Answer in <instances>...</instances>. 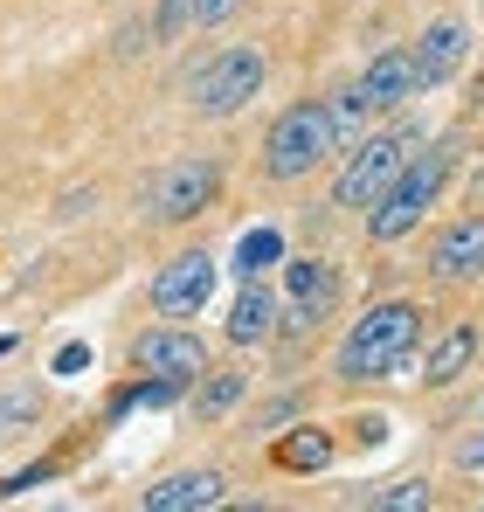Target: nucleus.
Instances as JSON below:
<instances>
[{
	"label": "nucleus",
	"instance_id": "f257e3e1",
	"mask_svg": "<svg viewBox=\"0 0 484 512\" xmlns=\"http://www.w3.org/2000/svg\"><path fill=\"white\" fill-rule=\"evenodd\" d=\"M415 340H422V312H415L408 298L374 305V312L339 340L332 374H339V381H388V374H408V367H415Z\"/></svg>",
	"mask_w": 484,
	"mask_h": 512
},
{
	"label": "nucleus",
	"instance_id": "f03ea898",
	"mask_svg": "<svg viewBox=\"0 0 484 512\" xmlns=\"http://www.w3.org/2000/svg\"><path fill=\"white\" fill-rule=\"evenodd\" d=\"M443 180H450V146H415L402 160V173L381 187V201L367 208V236H374V243H402L408 229L436 208Z\"/></svg>",
	"mask_w": 484,
	"mask_h": 512
},
{
	"label": "nucleus",
	"instance_id": "7ed1b4c3",
	"mask_svg": "<svg viewBox=\"0 0 484 512\" xmlns=\"http://www.w3.org/2000/svg\"><path fill=\"white\" fill-rule=\"evenodd\" d=\"M339 153V132H332V104L325 97H305L291 111H277L270 139H263V173L270 180H305L312 167H325Z\"/></svg>",
	"mask_w": 484,
	"mask_h": 512
},
{
	"label": "nucleus",
	"instance_id": "20e7f679",
	"mask_svg": "<svg viewBox=\"0 0 484 512\" xmlns=\"http://www.w3.org/2000/svg\"><path fill=\"white\" fill-rule=\"evenodd\" d=\"M256 90H263V49H215V56L187 77V104H194L201 118H236Z\"/></svg>",
	"mask_w": 484,
	"mask_h": 512
},
{
	"label": "nucleus",
	"instance_id": "39448f33",
	"mask_svg": "<svg viewBox=\"0 0 484 512\" xmlns=\"http://www.w3.org/2000/svg\"><path fill=\"white\" fill-rule=\"evenodd\" d=\"M215 194H222V167L215 160H173V167H160L139 187L153 222H194L201 208H215Z\"/></svg>",
	"mask_w": 484,
	"mask_h": 512
},
{
	"label": "nucleus",
	"instance_id": "423d86ee",
	"mask_svg": "<svg viewBox=\"0 0 484 512\" xmlns=\"http://www.w3.org/2000/svg\"><path fill=\"white\" fill-rule=\"evenodd\" d=\"M415 146H422L415 132L360 139V146H353V160L339 167V180H332V201H339V208H374V201H381V187H388V180L402 173V160L415 153Z\"/></svg>",
	"mask_w": 484,
	"mask_h": 512
},
{
	"label": "nucleus",
	"instance_id": "0eeeda50",
	"mask_svg": "<svg viewBox=\"0 0 484 512\" xmlns=\"http://www.w3.org/2000/svg\"><path fill=\"white\" fill-rule=\"evenodd\" d=\"M208 298H215V256L208 250H180L153 277V312L160 319H194Z\"/></svg>",
	"mask_w": 484,
	"mask_h": 512
},
{
	"label": "nucleus",
	"instance_id": "6e6552de",
	"mask_svg": "<svg viewBox=\"0 0 484 512\" xmlns=\"http://www.w3.org/2000/svg\"><path fill=\"white\" fill-rule=\"evenodd\" d=\"M284 284H291V312H284V333H291V340L312 333L319 319H332V305H339V270H332L325 256L284 263Z\"/></svg>",
	"mask_w": 484,
	"mask_h": 512
},
{
	"label": "nucleus",
	"instance_id": "1a4fd4ad",
	"mask_svg": "<svg viewBox=\"0 0 484 512\" xmlns=\"http://www.w3.org/2000/svg\"><path fill=\"white\" fill-rule=\"evenodd\" d=\"M132 360H139V374H160V381H180V388H187V381L208 367V346H201V333L153 326V333L132 340Z\"/></svg>",
	"mask_w": 484,
	"mask_h": 512
},
{
	"label": "nucleus",
	"instance_id": "9d476101",
	"mask_svg": "<svg viewBox=\"0 0 484 512\" xmlns=\"http://www.w3.org/2000/svg\"><path fill=\"white\" fill-rule=\"evenodd\" d=\"M429 270H436V277H450V284H471V277H484V215L450 222V229L436 236V250H429Z\"/></svg>",
	"mask_w": 484,
	"mask_h": 512
},
{
	"label": "nucleus",
	"instance_id": "9b49d317",
	"mask_svg": "<svg viewBox=\"0 0 484 512\" xmlns=\"http://www.w3.org/2000/svg\"><path fill=\"white\" fill-rule=\"evenodd\" d=\"M222 492H229L222 471H173L160 485H146V512H208L222 506Z\"/></svg>",
	"mask_w": 484,
	"mask_h": 512
},
{
	"label": "nucleus",
	"instance_id": "f8f14e48",
	"mask_svg": "<svg viewBox=\"0 0 484 512\" xmlns=\"http://www.w3.org/2000/svg\"><path fill=\"white\" fill-rule=\"evenodd\" d=\"M464 49H471L464 21H429V28H422V49H408L422 90H429V84H450V77H457V63H464Z\"/></svg>",
	"mask_w": 484,
	"mask_h": 512
},
{
	"label": "nucleus",
	"instance_id": "ddd939ff",
	"mask_svg": "<svg viewBox=\"0 0 484 512\" xmlns=\"http://www.w3.org/2000/svg\"><path fill=\"white\" fill-rule=\"evenodd\" d=\"M360 90H367V104H374V111H395V104H408V97L422 90V77H415V56H408V49H381V56L367 63Z\"/></svg>",
	"mask_w": 484,
	"mask_h": 512
},
{
	"label": "nucleus",
	"instance_id": "4468645a",
	"mask_svg": "<svg viewBox=\"0 0 484 512\" xmlns=\"http://www.w3.org/2000/svg\"><path fill=\"white\" fill-rule=\"evenodd\" d=\"M270 326H277V298H270L256 277H242L236 312H229V340H236V346H256V340H270Z\"/></svg>",
	"mask_w": 484,
	"mask_h": 512
},
{
	"label": "nucleus",
	"instance_id": "2eb2a0df",
	"mask_svg": "<svg viewBox=\"0 0 484 512\" xmlns=\"http://www.w3.org/2000/svg\"><path fill=\"white\" fill-rule=\"evenodd\" d=\"M471 360H478V326H450V333L436 340V353H429L422 381H429V388H450V381H457Z\"/></svg>",
	"mask_w": 484,
	"mask_h": 512
},
{
	"label": "nucleus",
	"instance_id": "dca6fc26",
	"mask_svg": "<svg viewBox=\"0 0 484 512\" xmlns=\"http://www.w3.org/2000/svg\"><path fill=\"white\" fill-rule=\"evenodd\" d=\"M236 402H242V374L236 367H201V374H194V416H201V423L229 416Z\"/></svg>",
	"mask_w": 484,
	"mask_h": 512
},
{
	"label": "nucleus",
	"instance_id": "f3484780",
	"mask_svg": "<svg viewBox=\"0 0 484 512\" xmlns=\"http://www.w3.org/2000/svg\"><path fill=\"white\" fill-rule=\"evenodd\" d=\"M277 457H284L291 471H319V464H332V436H325V429H298V436L277 443Z\"/></svg>",
	"mask_w": 484,
	"mask_h": 512
},
{
	"label": "nucleus",
	"instance_id": "a211bd4d",
	"mask_svg": "<svg viewBox=\"0 0 484 512\" xmlns=\"http://www.w3.org/2000/svg\"><path fill=\"white\" fill-rule=\"evenodd\" d=\"M277 256H284V236H277V229H249V236L236 243V270L256 277V270H270Z\"/></svg>",
	"mask_w": 484,
	"mask_h": 512
},
{
	"label": "nucleus",
	"instance_id": "6ab92c4d",
	"mask_svg": "<svg viewBox=\"0 0 484 512\" xmlns=\"http://www.w3.org/2000/svg\"><path fill=\"white\" fill-rule=\"evenodd\" d=\"M367 111H374V104H367V90H360V84L332 97V132H339V146H346V139L360 132V118H367Z\"/></svg>",
	"mask_w": 484,
	"mask_h": 512
},
{
	"label": "nucleus",
	"instance_id": "aec40b11",
	"mask_svg": "<svg viewBox=\"0 0 484 512\" xmlns=\"http://www.w3.org/2000/svg\"><path fill=\"white\" fill-rule=\"evenodd\" d=\"M194 0H160V21H153V42H173L180 28H194V14H187Z\"/></svg>",
	"mask_w": 484,
	"mask_h": 512
},
{
	"label": "nucleus",
	"instance_id": "412c9836",
	"mask_svg": "<svg viewBox=\"0 0 484 512\" xmlns=\"http://www.w3.org/2000/svg\"><path fill=\"white\" fill-rule=\"evenodd\" d=\"M236 7H242V0H194L187 14H194V28H222V21H229Z\"/></svg>",
	"mask_w": 484,
	"mask_h": 512
},
{
	"label": "nucleus",
	"instance_id": "4be33fe9",
	"mask_svg": "<svg viewBox=\"0 0 484 512\" xmlns=\"http://www.w3.org/2000/svg\"><path fill=\"white\" fill-rule=\"evenodd\" d=\"M381 506L388 512H422L429 506V485H395V492H381Z\"/></svg>",
	"mask_w": 484,
	"mask_h": 512
},
{
	"label": "nucleus",
	"instance_id": "5701e85b",
	"mask_svg": "<svg viewBox=\"0 0 484 512\" xmlns=\"http://www.w3.org/2000/svg\"><path fill=\"white\" fill-rule=\"evenodd\" d=\"M139 49H160V42H153L146 21H125V28H118V56H139Z\"/></svg>",
	"mask_w": 484,
	"mask_h": 512
},
{
	"label": "nucleus",
	"instance_id": "b1692460",
	"mask_svg": "<svg viewBox=\"0 0 484 512\" xmlns=\"http://www.w3.org/2000/svg\"><path fill=\"white\" fill-rule=\"evenodd\" d=\"M464 464H471V471H478V478H484V436H478V443H471V450H464Z\"/></svg>",
	"mask_w": 484,
	"mask_h": 512
}]
</instances>
